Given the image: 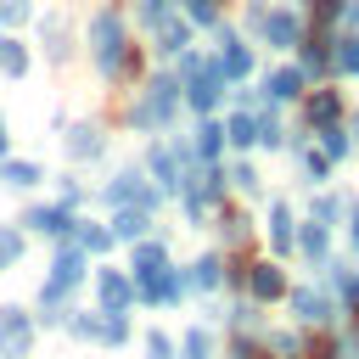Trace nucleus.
Wrapping results in <instances>:
<instances>
[{
    "instance_id": "f257e3e1",
    "label": "nucleus",
    "mask_w": 359,
    "mask_h": 359,
    "mask_svg": "<svg viewBox=\"0 0 359 359\" xmlns=\"http://www.w3.org/2000/svg\"><path fill=\"white\" fill-rule=\"evenodd\" d=\"M135 275H140V297L146 303H174L180 297V275L168 269L163 241H140L135 247Z\"/></svg>"
},
{
    "instance_id": "f03ea898",
    "label": "nucleus",
    "mask_w": 359,
    "mask_h": 359,
    "mask_svg": "<svg viewBox=\"0 0 359 359\" xmlns=\"http://www.w3.org/2000/svg\"><path fill=\"white\" fill-rule=\"evenodd\" d=\"M90 39H95V62H101L107 73L129 67V50H123V22H118L112 11H101V17L90 22Z\"/></svg>"
},
{
    "instance_id": "7ed1b4c3",
    "label": "nucleus",
    "mask_w": 359,
    "mask_h": 359,
    "mask_svg": "<svg viewBox=\"0 0 359 359\" xmlns=\"http://www.w3.org/2000/svg\"><path fill=\"white\" fill-rule=\"evenodd\" d=\"M28 342H34L28 314H22V309H11V303H0V359H22V353H28Z\"/></svg>"
},
{
    "instance_id": "20e7f679",
    "label": "nucleus",
    "mask_w": 359,
    "mask_h": 359,
    "mask_svg": "<svg viewBox=\"0 0 359 359\" xmlns=\"http://www.w3.org/2000/svg\"><path fill=\"white\" fill-rule=\"evenodd\" d=\"M79 280H84V247L56 252V264H50V286H45V303H56L62 292H73Z\"/></svg>"
},
{
    "instance_id": "39448f33",
    "label": "nucleus",
    "mask_w": 359,
    "mask_h": 359,
    "mask_svg": "<svg viewBox=\"0 0 359 359\" xmlns=\"http://www.w3.org/2000/svg\"><path fill=\"white\" fill-rule=\"evenodd\" d=\"M219 84H224V73H219L213 62H196V67H191V90H185V101H191L196 112H213V101H219Z\"/></svg>"
},
{
    "instance_id": "423d86ee",
    "label": "nucleus",
    "mask_w": 359,
    "mask_h": 359,
    "mask_svg": "<svg viewBox=\"0 0 359 359\" xmlns=\"http://www.w3.org/2000/svg\"><path fill=\"white\" fill-rule=\"evenodd\" d=\"M174 112V79H151L146 84V101H140V112H135V123H163Z\"/></svg>"
},
{
    "instance_id": "0eeeda50",
    "label": "nucleus",
    "mask_w": 359,
    "mask_h": 359,
    "mask_svg": "<svg viewBox=\"0 0 359 359\" xmlns=\"http://www.w3.org/2000/svg\"><path fill=\"white\" fill-rule=\"evenodd\" d=\"M264 39L280 45V50H292V45H303V22H297L292 11H269V17H264Z\"/></svg>"
},
{
    "instance_id": "6e6552de",
    "label": "nucleus",
    "mask_w": 359,
    "mask_h": 359,
    "mask_svg": "<svg viewBox=\"0 0 359 359\" xmlns=\"http://www.w3.org/2000/svg\"><path fill=\"white\" fill-rule=\"evenodd\" d=\"M95 286H101V309H107V314H123V309H129V297H135V286H129L118 269H101V280H95Z\"/></svg>"
},
{
    "instance_id": "1a4fd4ad",
    "label": "nucleus",
    "mask_w": 359,
    "mask_h": 359,
    "mask_svg": "<svg viewBox=\"0 0 359 359\" xmlns=\"http://www.w3.org/2000/svg\"><path fill=\"white\" fill-rule=\"evenodd\" d=\"M247 286H252V297H258V303H275V297L286 292V275H280L275 264H252V275H247Z\"/></svg>"
},
{
    "instance_id": "9d476101",
    "label": "nucleus",
    "mask_w": 359,
    "mask_h": 359,
    "mask_svg": "<svg viewBox=\"0 0 359 359\" xmlns=\"http://www.w3.org/2000/svg\"><path fill=\"white\" fill-rule=\"evenodd\" d=\"M303 112H309V123H314V129H325V123H337V112H342V95H337V90H314Z\"/></svg>"
},
{
    "instance_id": "9b49d317",
    "label": "nucleus",
    "mask_w": 359,
    "mask_h": 359,
    "mask_svg": "<svg viewBox=\"0 0 359 359\" xmlns=\"http://www.w3.org/2000/svg\"><path fill=\"white\" fill-rule=\"evenodd\" d=\"M28 224L45 230V236H73V213H67V202H62V208H34Z\"/></svg>"
},
{
    "instance_id": "f8f14e48",
    "label": "nucleus",
    "mask_w": 359,
    "mask_h": 359,
    "mask_svg": "<svg viewBox=\"0 0 359 359\" xmlns=\"http://www.w3.org/2000/svg\"><path fill=\"white\" fill-rule=\"evenodd\" d=\"M224 140H236V146H258V140H264V118L236 112V118H230V129H224Z\"/></svg>"
},
{
    "instance_id": "ddd939ff",
    "label": "nucleus",
    "mask_w": 359,
    "mask_h": 359,
    "mask_svg": "<svg viewBox=\"0 0 359 359\" xmlns=\"http://www.w3.org/2000/svg\"><path fill=\"white\" fill-rule=\"evenodd\" d=\"M247 67H252V50H247L241 39H224V62H219V73H224V79H247Z\"/></svg>"
},
{
    "instance_id": "4468645a",
    "label": "nucleus",
    "mask_w": 359,
    "mask_h": 359,
    "mask_svg": "<svg viewBox=\"0 0 359 359\" xmlns=\"http://www.w3.org/2000/svg\"><path fill=\"white\" fill-rule=\"evenodd\" d=\"M146 163H151V174H157V185H163V191H174V185H180V163H174V151H168V146H151V157H146Z\"/></svg>"
},
{
    "instance_id": "2eb2a0df",
    "label": "nucleus",
    "mask_w": 359,
    "mask_h": 359,
    "mask_svg": "<svg viewBox=\"0 0 359 359\" xmlns=\"http://www.w3.org/2000/svg\"><path fill=\"white\" fill-rule=\"evenodd\" d=\"M107 202H151V191L140 185V174H118L107 185Z\"/></svg>"
},
{
    "instance_id": "dca6fc26",
    "label": "nucleus",
    "mask_w": 359,
    "mask_h": 359,
    "mask_svg": "<svg viewBox=\"0 0 359 359\" xmlns=\"http://www.w3.org/2000/svg\"><path fill=\"white\" fill-rule=\"evenodd\" d=\"M73 236H79V247H84V252H107V247L118 241L112 230H101V224H90V219H73Z\"/></svg>"
},
{
    "instance_id": "f3484780",
    "label": "nucleus",
    "mask_w": 359,
    "mask_h": 359,
    "mask_svg": "<svg viewBox=\"0 0 359 359\" xmlns=\"http://www.w3.org/2000/svg\"><path fill=\"white\" fill-rule=\"evenodd\" d=\"M0 73H11V79L28 73V50H22V39H11V34H0Z\"/></svg>"
},
{
    "instance_id": "a211bd4d",
    "label": "nucleus",
    "mask_w": 359,
    "mask_h": 359,
    "mask_svg": "<svg viewBox=\"0 0 359 359\" xmlns=\"http://www.w3.org/2000/svg\"><path fill=\"white\" fill-rule=\"evenodd\" d=\"M146 224H151V219H146V208H123V213L112 219V236H123V241H140V236H146Z\"/></svg>"
},
{
    "instance_id": "6ab92c4d",
    "label": "nucleus",
    "mask_w": 359,
    "mask_h": 359,
    "mask_svg": "<svg viewBox=\"0 0 359 359\" xmlns=\"http://www.w3.org/2000/svg\"><path fill=\"white\" fill-rule=\"evenodd\" d=\"M185 286H191V292H213V286H219V258H196V264L185 269Z\"/></svg>"
},
{
    "instance_id": "aec40b11",
    "label": "nucleus",
    "mask_w": 359,
    "mask_h": 359,
    "mask_svg": "<svg viewBox=\"0 0 359 359\" xmlns=\"http://www.w3.org/2000/svg\"><path fill=\"white\" fill-rule=\"evenodd\" d=\"M292 314H297V320H314V325H320V320L331 314V303H325L320 292H292Z\"/></svg>"
},
{
    "instance_id": "412c9836",
    "label": "nucleus",
    "mask_w": 359,
    "mask_h": 359,
    "mask_svg": "<svg viewBox=\"0 0 359 359\" xmlns=\"http://www.w3.org/2000/svg\"><path fill=\"white\" fill-rule=\"evenodd\" d=\"M95 151H101V135H95L90 123L67 129V157H95Z\"/></svg>"
},
{
    "instance_id": "4be33fe9",
    "label": "nucleus",
    "mask_w": 359,
    "mask_h": 359,
    "mask_svg": "<svg viewBox=\"0 0 359 359\" xmlns=\"http://www.w3.org/2000/svg\"><path fill=\"white\" fill-rule=\"evenodd\" d=\"M269 236H275L280 252L292 247V208H286V202H275V213H269Z\"/></svg>"
},
{
    "instance_id": "5701e85b",
    "label": "nucleus",
    "mask_w": 359,
    "mask_h": 359,
    "mask_svg": "<svg viewBox=\"0 0 359 359\" xmlns=\"http://www.w3.org/2000/svg\"><path fill=\"white\" fill-rule=\"evenodd\" d=\"M151 28H157V39H163L157 50H185V22H174V17H163V22H151Z\"/></svg>"
},
{
    "instance_id": "b1692460",
    "label": "nucleus",
    "mask_w": 359,
    "mask_h": 359,
    "mask_svg": "<svg viewBox=\"0 0 359 359\" xmlns=\"http://www.w3.org/2000/svg\"><path fill=\"white\" fill-rule=\"evenodd\" d=\"M297 90H303V73H297V67H280V73L269 79V95H275V101H286V95H297Z\"/></svg>"
},
{
    "instance_id": "393cba45",
    "label": "nucleus",
    "mask_w": 359,
    "mask_h": 359,
    "mask_svg": "<svg viewBox=\"0 0 359 359\" xmlns=\"http://www.w3.org/2000/svg\"><path fill=\"white\" fill-rule=\"evenodd\" d=\"M219 146H224V129H219V123H202V129H196V157L208 163V157H219Z\"/></svg>"
},
{
    "instance_id": "a878e982",
    "label": "nucleus",
    "mask_w": 359,
    "mask_h": 359,
    "mask_svg": "<svg viewBox=\"0 0 359 359\" xmlns=\"http://www.w3.org/2000/svg\"><path fill=\"white\" fill-rule=\"evenodd\" d=\"M0 180L6 185H34L39 180V163H0Z\"/></svg>"
},
{
    "instance_id": "bb28decb",
    "label": "nucleus",
    "mask_w": 359,
    "mask_h": 359,
    "mask_svg": "<svg viewBox=\"0 0 359 359\" xmlns=\"http://www.w3.org/2000/svg\"><path fill=\"white\" fill-rule=\"evenodd\" d=\"M17 258H22V236H17L11 224H0V269H11Z\"/></svg>"
},
{
    "instance_id": "cd10ccee",
    "label": "nucleus",
    "mask_w": 359,
    "mask_h": 359,
    "mask_svg": "<svg viewBox=\"0 0 359 359\" xmlns=\"http://www.w3.org/2000/svg\"><path fill=\"white\" fill-rule=\"evenodd\" d=\"M297 247H303L309 258H320V252H325V224H303V230H297Z\"/></svg>"
},
{
    "instance_id": "c85d7f7f",
    "label": "nucleus",
    "mask_w": 359,
    "mask_h": 359,
    "mask_svg": "<svg viewBox=\"0 0 359 359\" xmlns=\"http://www.w3.org/2000/svg\"><path fill=\"white\" fill-rule=\"evenodd\" d=\"M331 67H337V73H359V39H342L337 56H331Z\"/></svg>"
},
{
    "instance_id": "c756f323",
    "label": "nucleus",
    "mask_w": 359,
    "mask_h": 359,
    "mask_svg": "<svg viewBox=\"0 0 359 359\" xmlns=\"http://www.w3.org/2000/svg\"><path fill=\"white\" fill-rule=\"evenodd\" d=\"M325 157H348V135L337 123H325Z\"/></svg>"
},
{
    "instance_id": "7c9ffc66",
    "label": "nucleus",
    "mask_w": 359,
    "mask_h": 359,
    "mask_svg": "<svg viewBox=\"0 0 359 359\" xmlns=\"http://www.w3.org/2000/svg\"><path fill=\"white\" fill-rule=\"evenodd\" d=\"M185 17H191V22H213L219 6H213V0H185Z\"/></svg>"
},
{
    "instance_id": "2f4dec72",
    "label": "nucleus",
    "mask_w": 359,
    "mask_h": 359,
    "mask_svg": "<svg viewBox=\"0 0 359 359\" xmlns=\"http://www.w3.org/2000/svg\"><path fill=\"white\" fill-rule=\"evenodd\" d=\"M22 17H28V0H0V28H11Z\"/></svg>"
},
{
    "instance_id": "473e14b6",
    "label": "nucleus",
    "mask_w": 359,
    "mask_h": 359,
    "mask_svg": "<svg viewBox=\"0 0 359 359\" xmlns=\"http://www.w3.org/2000/svg\"><path fill=\"white\" fill-rule=\"evenodd\" d=\"M146 353H151V359H174V342H168L163 331H151V337H146Z\"/></svg>"
},
{
    "instance_id": "72a5a7b5",
    "label": "nucleus",
    "mask_w": 359,
    "mask_h": 359,
    "mask_svg": "<svg viewBox=\"0 0 359 359\" xmlns=\"http://www.w3.org/2000/svg\"><path fill=\"white\" fill-rule=\"evenodd\" d=\"M185 359H208V337L202 331H185Z\"/></svg>"
},
{
    "instance_id": "f704fd0d",
    "label": "nucleus",
    "mask_w": 359,
    "mask_h": 359,
    "mask_svg": "<svg viewBox=\"0 0 359 359\" xmlns=\"http://www.w3.org/2000/svg\"><path fill=\"white\" fill-rule=\"evenodd\" d=\"M140 17H146V22H163V17H168V0H140Z\"/></svg>"
},
{
    "instance_id": "c9c22d12",
    "label": "nucleus",
    "mask_w": 359,
    "mask_h": 359,
    "mask_svg": "<svg viewBox=\"0 0 359 359\" xmlns=\"http://www.w3.org/2000/svg\"><path fill=\"white\" fill-rule=\"evenodd\" d=\"M303 168H309V180H325V168H331V163H325L320 151H309V157H303Z\"/></svg>"
},
{
    "instance_id": "e433bc0d",
    "label": "nucleus",
    "mask_w": 359,
    "mask_h": 359,
    "mask_svg": "<svg viewBox=\"0 0 359 359\" xmlns=\"http://www.w3.org/2000/svg\"><path fill=\"white\" fill-rule=\"evenodd\" d=\"M230 180H236V185H247V191L258 185V174H252V163H236V168H230Z\"/></svg>"
},
{
    "instance_id": "4c0bfd02",
    "label": "nucleus",
    "mask_w": 359,
    "mask_h": 359,
    "mask_svg": "<svg viewBox=\"0 0 359 359\" xmlns=\"http://www.w3.org/2000/svg\"><path fill=\"white\" fill-rule=\"evenodd\" d=\"M337 11H342V0H320V6H314V17H320V28H325V22L337 17Z\"/></svg>"
},
{
    "instance_id": "58836bf2",
    "label": "nucleus",
    "mask_w": 359,
    "mask_h": 359,
    "mask_svg": "<svg viewBox=\"0 0 359 359\" xmlns=\"http://www.w3.org/2000/svg\"><path fill=\"white\" fill-rule=\"evenodd\" d=\"M353 247H359V213H353Z\"/></svg>"
},
{
    "instance_id": "ea45409f",
    "label": "nucleus",
    "mask_w": 359,
    "mask_h": 359,
    "mask_svg": "<svg viewBox=\"0 0 359 359\" xmlns=\"http://www.w3.org/2000/svg\"><path fill=\"white\" fill-rule=\"evenodd\" d=\"M0 151H6V123H0Z\"/></svg>"
},
{
    "instance_id": "a19ab883",
    "label": "nucleus",
    "mask_w": 359,
    "mask_h": 359,
    "mask_svg": "<svg viewBox=\"0 0 359 359\" xmlns=\"http://www.w3.org/2000/svg\"><path fill=\"white\" fill-rule=\"evenodd\" d=\"M353 135H359V129H353Z\"/></svg>"
}]
</instances>
